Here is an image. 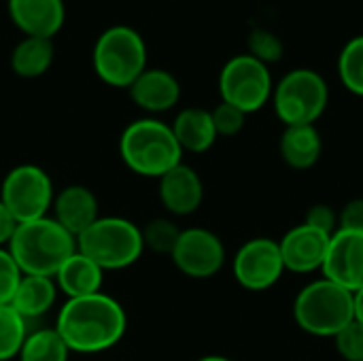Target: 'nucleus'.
Here are the masks:
<instances>
[{"mask_svg":"<svg viewBox=\"0 0 363 361\" xmlns=\"http://www.w3.org/2000/svg\"><path fill=\"white\" fill-rule=\"evenodd\" d=\"M57 334L70 353L96 355L117 347L128 332V315L121 302L100 291L66 300L57 311Z\"/></svg>","mask_w":363,"mask_h":361,"instance_id":"obj_1","label":"nucleus"},{"mask_svg":"<svg viewBox=\"0 0 363 361\" xmlns=\"http://www.w3.org/2000/svg\"><path fill=\"white\" fill-rule=\"evenodd\" d=\"M6 249L23 274L53 279L62 264L77 253V238L47 215L17 223Z\"/></svg>","mask_w":363,"mask_h":361,"instance_id":"obj_2","label":"nucleus"},{"mask_svg":"<svg viewBox=\"0 0 363 361\" xmlns=\"http://www.w3.org/2000/svg\"><path fill=\"white\" fill-rule=\"evenodd\" d=\"M119 155L134 174L145 179H160L183 162L170 123L155 117H143L125 126L119 136Z\"/></svg>","mask_w":363,"mask_h":361,"instance_id":"obj_3","label":"nucleus"},{"mask_svg":"<svg viewBox=\"0 0 363 361\" xmlns=\"http://www.w3.org/2000/svg\"><path fill=\"white\" fill-rule=\"evenodd\" d=\"M353 319V294L325 277L304 285L294 300L296 326L315 338H334Z\"/></svg>","mask_w":363,"mask_h":361,"instance_id":"obj_4","label":"nucleus"},{"mask_svg":"<svg viewBox=\"0 0 363 361\" xmlns=\"http://www.w3.org/2000/svg\"><path fill=\"white\" fill-rule=\"evenodd\" d=\"M96 77L108 87L128 89L147 68V45L130 26L106 28L91 51Z\"/></svg>","mask_w":363,"mask_h":361,"instance_id":"obj_5","label":"nucleus"},{"mask_svg":"<svg viewBox=\"0 0 363 361\" xmlns=\"http://www.w3.org/2000/svg\"><path fill=\"white\" fill-rule=\"evenodd\" d=\"M77 251L96 262L104 272L125 270L145 253L143 232L125 217H100L77 236Z\"/></svg>","mask_w":363,"mask_h":361,"instance_id":"obj_6","label":"nucleus"},{"mask_svg":"<svg viewBox=\"0 0 363 361\" xmlns=\"http://www.w3.org/2000/svg\"><path fill=\"white\" fill-rule=\"evenodd\" d=\"M328 104V81L313 68L289 70L272 89V106L283 126H315Z\"/></svg>","mask_w":363,"mask_h":361,"instance_id":"obj_7","label":"nucleus"},{"mask_svg":"<svg viewBox=\"0 0 363 361\" xmlns=\"http://www.w3.org/2000/svg\"><path fill=\"white\" fill-rule=\"evenodd\" d=\"M272 89L274 83L270 66L249 53L230 57L219 72L221 102H228L247 115L262 111L272 100Z\"/></svg>","mask_w":363,"mask_h":361,"instance_id":"obj_8","label":"nucleus"},{"mask_svg":"<svg viewBox=\"0 0 363 361\" xmlns=\"http://www.w3.org/2000/svg\"><path fill=\"white\" fill-rule=\"evenodd\" d=\"M55 198L51 177L36 164L11 168L0 183V200L17 223L34 221L51 213Z\"/></svg>","mask_w":363,"mask_h":361,"instance_id":"obj_9","label":"nucleus"},{"mask_svg":"<svg viewBox=\"0 0 363 361\" xmlns=\"http://www.w3.org/2000/svg\"><path fill=\"white\" fill-rule=\"evenodd\" d=\"M279 240L268 236L249 238L232 257V274L247 291H268L285 274Z\"/></svg>","mask_w":363,"mask_h":361,"instance_id":"obj_10","label":"nucleus"},{"mask_svg":"<svg viewBox=\"0 0 363 361\" xmlns=\"http://www.w3.org/2000/svg\"><path fill=\"white\" fill-rule=\"evenodd\" d=\"M170 260L187 279L206 281L223 270L228 253L223 240L215 232L206 228H187L181 230Z\"/></svg>","mask_w":363,"mask_h":361,"instance_id":"obj_11","label":"nucleus"},{"mask_svg":"<svg viewBox=\"0 0 363 361\" xmlns=\"http://www.w3.org/2000/svg\"><path fill=\"white\" fill-rule=\"evenodd\" d=\"M323 277L355 294L363 287V232L338 230L321 268Z\"/></svg>","mask_w":363,"mask_h":361,"instance_id":"obj_12","label":"nucleus"},{"mask_svg":"<svg viewBox=\"0 0 363 361\" xmlns=\"http://www.w3.org/2000/svg\"><path fill=\"white\" fill-rule=\"evenodd\" d=\"M330 234H323L306 226L304 221L294 226L279 240L285 270L296 274H311L321 270L330 249Z\"/></svg>","mask_w":363,"mask_h":361,"instance_id":"obj_13","label":"nucleus"},{"mask_svg":"<svg viewBox=\"0 0 363 361\" xmlns=\"http://www.w3.org/2000/svg\"><path fill=\"white\" fill-rule=\"evenodd\" d=\"M157 196L172 217H189L204 202L202 177L187 164H179L157 179Z\"/></svg>","mask_w":363,"mask_h":361,"instance_id":"obj_14","label":"nucleus"},{"mask_svg":"<svg viewBox=\"0 0 363 361\" xmlns=\"http://www.w3.org/2000/svg\"><path fill=\"white\" fill-rule=\"evenodd\" d=\"M6 11L23 36L53 40L66 21L64 0H6Z\"/></svg>","mask_w":363,"mask_h":361,"instance_id":"obj_15","label":"nucleus"},{"mask_svg":"<svg viewBox=\"0 0 363 361\" xmlns=\"http://www.w3.org/2000/svg\"><path fill=\"white\" fill-rule=\"evenodd\" d=\"M51 217L77 238L102 217L100 202L89 187L79 185V183L66 185L64 189L55 191V198L51 204Z\"/></svg>","mask_w":363,"mask_h":361,"instance_id":"obj_16","label":"nucleus"},{"mask_svg":"<svg viewBox=\"0 0 363 361\" xmlns=\"http://www.w3.org/2000/svg\"><path fill=\"white\" fill-rule=\"evenodd\" d=\"M132 102L147 113H166L181 100L179 79L164 68H145V72L128 87Z\"/></svg>","mask_w":363,"mask_h":361,"instance_id":"obj_17","label":"nucleus"},{"mask_svg":"<svg viewBox=\"0 0 363 361\" xmlns=\"http://www.w3.org/2000/svg\"><path fill=\"white\" fill-rule=\"evenodd\" d=\"M281 160L302 172L311 170L319 164L323 155V138L317 126H285L279 140Z\"/></svg>","mask_w":363,"mask_h":361,"instance_id":"obj_18","label":"nucleus"},{"mask_svg":"<svg viewBox=\"0 0 363 361\" xmlns=\"http://www.w3.org/2000/svg\"><path fill=\"white\" fill-rule=\"evenodd\" d=\"M53 281L57 285V291L64 294L66 300L85 298V296H94L102 291L104 270L96 262H91L87 255L77 251L62 264Z\"/></svg>","mask_w":363,"mask_h":361,"instance_id":"obj_19","label":"nucleus"},{"mask_svg":"<svg viewBox=\"0 0 363 361\" xmlns=\"http://www.w3.org/2000/svg\"><path fill=\"white\" fill-rule=\"evenodd\" d=\"M170 128L183 153H194V155L206 153L208 149H213V145L219 138L211 111L200 109V106L183 109L174 117Z\"/></svg>","mask_w":363,"mask_h":361,"instance_id":"obj_20","label":"nucleus"},{"mask_svg":"<svg viewBox=\"0 0 363 361\" xmlns=\"http://www.w3.org/2000/svg\"><path fill=\"white\" fill-rule=\"evenodd\" d=\"M57 285L51 277H34V274H23L21 283L11 300V306L26 319H40L45 317L55 300H57Z\"/></svg>","mask_w":363,"mask_h":361,"instance_id":"obj_21","label":"nucleus"},{"mask_svg":"<svg viewBox=\"0 0 363 361\" xmlns=\"http://www.w3.org/2000/svg\"><path fill=\"white\" fill-rule=\"evenodd\" d=\"M55 57V47L51 38L23 36L11 51L9 64L11 70L21 79H38L43 77Z\"/></svg>","mask_w":363,"mask_h":361,"instance_id":"obj_22","label":"nucleus"},{"mask_svg":"<svg viewBox=\"0 0 363 361\" xmlns=\"http://www.w3.org/2000/svg\"><path fill=\"white\" fill-rule=\"evenodd\" d=\"M68 357L70 351L55 328H40L28 332L17 355L19 361H68Z\"/></svg>","mask_w":363,"mask_h":361,"instance_id":"obj_23","label":"nucleus"},{"mask_svg":"<svg viewBox=\"0 0 363 361\" xmlns=\"http://www.w3.org/2000/svg\"><path fill=\"white\" fill-rule=\"evenodd\" d=\"M338 79L347 91L363 98V34L342 47L338 55Z\"/></svg>","mask_w":363,"mask_h":361,"instance_id":"obj_24","label":"nucleus"},{"mask_svg":"<svg viewBox=\"0 0 363 361\" xmlns=\"http://www.w3.org/2000/svg\"><path fill=\"white\" fill-rule=\"evenodd\" d=\"M28 336V321L11 306H0V361L17 360Z\"/></svg>","mask_w":363,"mask_h":361,"instance_id":"obj_25","label":"nucleus"},{"mask_svg":"<svg viewBox=\"0 0 363 361\" xmlns=\"http://www.w3.org/2000/svg\"><path fill=\"white\" fill-rule=\"evenodd\" d=\"M140 232H143L145 249H149L157 255H168V257L181 236V228L170 217L151 219L145 228H140Z\"/></svg>","mask_w":363,"mask_h":361,"instance_id":"obj_26","label":"nucleus"},{"mask_svg":"<svg viewBox=\"0 0 363 361\" xmlns=\"http://www.w3.org/2000/svg\"><path fill=\"white\" fill-rule=\"evenodd\" d=\"M247 45H249V51L247 53L251 57L259 60L266 66L281 62V57L285 53V45H283L281 36H277L274 32H270L266 28H253L249 32Z\"/></svg>","mask_w":363,"mask_h":361,"instance_id":"obj_27","label":"nucleus"},{"mask_svg":"<svg viewBox=\"0 0 363 361\" xmlns=\"http://www.w3.org/2000/svg\"><path fill=\"white\" fill-rule=\"evenodd\" d=\"M211 117H213V123H215V130H217V136L221 138H232V136H238L242 130H245V123H247V113H242L240 109L228 104V102H219L213 111H211Z\"/></svg>","mask_w":363,"mask_h":361,"instance_id":"obj_28","label":"nucleus"},{"mask_svg":"<svg viewBox=\"0 0 363 361\" xmlns=\"http://www.w3.org/2000/svg\"><path fill=\"white\" fill-rule=\"evenodd\" d=\"M336 353L345 361H363V326L355 319L334 336Z\"/></svg>","mask_w":363,"mask_h":361,"instance_id":"obj_29","label":"nucleus"},{"mask_svg":"<svg viewBox=\"0 0 363 361\" xmlns=\"http://www.w3.org/2000/svg\"><path fill=\"white\" fill-rule=\"evenodd\" d=\"M21 277H23V272L15 264L13 255L9 253L6 247H2L0 249V306L11 304V300L21 283Z\"/></svg>","mask_w":363,"mask_h":361,"instance_id":"obj_30","label":"nucleus"},{"mask_svg":"<svg viewBox=\"0 0 363 361\" xmlns=\"http://www.w3.org/2000/svg\"><path fill=\"white\" fill-rule=\"evenodd\" d=\"M304 223L323 232V234L334 236L338 232V211L332 209L330 204H323V202L313 204L304 215Z\"/></svg>","mask_w":363,"mask_h":361,"instance_id":"obj_31","label":"nucleus"},{"mask_svg":"<svg viewBox=\"0 0 363 361\" xmlns=\"http://www.w3.org/2000/svg\"><path fill=\"white\" fill-rule=\"evenodd\" d=\"M338 230H353L363 232V198L349 200L338 211Z\"/></svg>","mask_w":363,"mask_h":361,"instance_id":"obj_32","label":"nucleus"},{"mask_svg":"<svg viewBox=\"0 0 363 361\" xmlns=\"http://www.w3.org/2000/svg\"><path fill=\"white\" fill-rule=\"evenodd\" d=\"M15 228H17L15 217L9 213V209H6V206L2 204V200H0V249L9 245V240H11Z\"/></svg>","mask_w":363,"mask_h":361,"instance_id":"obj_33","label":"nucleus"},{"mask_svg":"<svg viewBox=\"0 0 363 361\" xmlns=\"http://www.w3.org/2000/svg\"><path fill=\"white\" fill-rule=\"evenodd\" d=\"M353 311H355V321L363 326V287L353 294Z\"/></svg>","mask_w":363,"mask_h":361,"instance_id":"obj_34","label":"nucleus"},{"mask_svg":"<svg viewBox=\"0 0 363 361\" xmlns=\"http://www.w3.org/2000/svg\"><path fill=\"white\" fill-rule=\"evenodd\" d=\"M196 361H234L230 360V357H225V355H204V357H200V360Z\"/></svg>","mask_w":363,"mask_h":361,"instance_id":"obj_35","label":"nucleus"}]
</instances>
